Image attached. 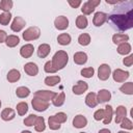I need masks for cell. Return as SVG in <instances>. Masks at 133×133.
Wrapping results in <instances>:
<instances>
[{"instance_id":"cell-27","label":"cell","mask_w":133,"mask_h":133,"mask_svg":"<svg viewBox=\"0 0 133 133\" xmlns=\"http://www.w3.org/2000/svg\"><path fill=\"white\" fill-rule=\"evenodd\" d=\"M34 128H35V131L36 132H42V131L45 130L46 125H45L44 117H42V116H37L36 117V121L34 123Z\"/></svg>"},{"instance_id":"cell-38","label":"cell","mask_w":133,"mask_h":133,"mask_svg":"<svg viewBox=\"0 0 133 133\" xmlns=\"http://www.w3.org/2000/svg\"><path fill=\"white\" fill-rule=\"evenodd\" d=\"M10 19H11V15H10L9 11L8 12H3V14L0 15V24L1 25H7L9 23Z\"/></svg>"},{"instance_id":"cell-35","label":"cell","mask_w":133,"mask_h":133,"mask_svg":"<svg viewBox=\"0 0 133 133\" xmlns=\"http://www.w3.org/2000/svg\"><path fill=\"white\" fill-rule=\"evenodd\" d=\"M78 43L81 46H87L90 43V36H89V34H87V33L80 34L79 37H78Z\"/></svg>"},{"instance_id":"cell-42","label":"cell","mask_w":133,"mask_h":133,"mask_svg":"<svg viewBox=\"0 0 133 133\" xmlns=\"http://www.w3.org/2000/svg\"><path fill=\"white\" fill-rule=\"evenodd\" d=\"M54 116H55V118H56L60 124H61V123H64V122L66 121V118H68L66 114L63 113V112H58V113H56Z\"/></svg>"},{"instance_id":"cell-33","label":"cell","mask_w":133,"mask_h":133,"mask_svg":"<svg viewBox=\"0 0 133 133\" xmlns=\"http://www.w3.org/2000/svg\"><path fill=\"white\" fill-rule=\"evenodd\" d=\"M76 26L79 29H84L87 26V19L84 16H78L76 19Z\"/></svg>"},{"instance_id":"cell-15","label":"cell","mask_w":133,"mask_h":133,"mask_svg":"<svg viewBox=\"0 0 133 133\" xmlns=\"http://www.w3.org/2000/svg\"><path fill=\"white\" fill-rule=\"evenodd\" d=\"M33 50H34L33 46H32L31 44H27V45H24V46L21 48L20 54H21V56L24 57V58H29V57L33 54Z\"/></svg>"},{"instance_id":"cell-1","label":"cell","mask_w":133,"mask_h":133,"mask_svg":"<svg viewBox=\"0 0 133 133\" xmlns=\"http://www.w3.org/2000/svg\"><path fill=\"white\" fill-rule=\"evenodd\" d=\"M111 23L121 31L128 30L133 27V2L121 1L118 5L108 16Z\"/></svg>"},{"instance_id":"cell-45","label":"cell","mask_w":133,"mask_h":133,"mask_svg":"<svg viewBox=\"0 0 133 133\" xmlns=\"http://www.w3.org/2000/svg\"><path fill=\"white\" fill-rule=\"evenodd\" d=\"M123 63H124L126 66H131V65L133 64V55L131 54V55H129L128 57L124 58V60H123Z\"/></svg>"},{"instance_id":"cell-29","label":"cell","mask_w":133,"mask_h":133,"mask_svg":"<svg viewBox=\"0 0 133 133\" xmlns=\"http://www.w3.org/2000/svg\"><path fill=\"white\" fill-rule=\"evenodd\" d=\"M57 42H58V44H60L62 46H66L71 43V36L68 33H61V34L58 35Z\"/></svg>"},{"instance_id":"cell-30","label":"cell","mask_w":133,"mask_h":133,"mask_svg":"<svg viewBox=\"0 0 133 133\" xmlns=\"http://www.w3.org/2000/svg\"><path fill=\"white\" fill-rule=\"evenodd\" d=\"M16 95H17V97H19V98H26V97H28V96L30 95V90H29L28 87L20 86V87L17 88Z\"/></svg>"},{"instance_id":"cell-9","label":"cell","mask_w":133,"mask_h":133,"mask_svg":"<svg viewBox=\"0 0 133 133\" xmlns=\"http://www.w3.org/2000/svg\"><path fill=\"white\" fill-rule=\"evenodd\" d=\"M108 19V15L105 14V12H102V11H98L95 14L94 16V20H92V23L95 26H102Z\"/></svg>"},{"instance_id":"cell-19","label":"cell","mask_w":133,"mask_h":133,"mask_svg":"<svg viewBox=\"0 0 133 133\" xmlns=\"http://www.w3.org/2000/svg\"><path fill=\"white\" fill-rule=\"evenodd\" d=\"M85 103H86L87 106H89V107H91V108L96 107V106L98 105L97 95H96L95 92H89V94L86 96V98H85Z\"/></svg>"},{"instance_id":"cell-47","label":"cell","mask_w":133,"mask_h":133,"mask_svg":"<svg viewBox=\"0 0 133 133\" xmlns=\"http://www.w3.org/2000/svg\"><path fill=\"white\" fill-rule=\"evenodd\" d=\"M6 37H7V34L4 30H0V44L5 42L6 41Z\"/></svg>"},{"instance_id":"cell-41","label":"cell","mask_w":133,"mask_h":133,"mask_svg":"<svg viewBox=\"0 0 133 133\" xmlns=\"http://www.w3.org/2000/svg\"><path fill=\"white\" fill-rule=\"evenodd\" d=\"M122 125H121V127L123 128V129H128V130H131L132 128H133V124H132V122L129 119V118H127V117H125L122 122Z\"/></svg>"},{"instance_id":"cell-5","label":"cell","mask_w":133,"mask_h":133,"mask_svg":"<svg viewBox=\"0 0 133 133\" xmlns=\"http://www.w3.org/2000/svg\"><path fill=\"white\" fill-rule=\"evenodd\" d=\"M99 4H100V0H88L87 2H85L82 5L81 10L85 15H90L95 10L96 6H98Z\"/></svg>"},{"instance_id":"cell-2","label":"cell","mask_w":133,"mask_h":133,"mask_svg":"<svg viewBox=\"0 0 133 133\" xmlns=\"http://www.w3.org/2000/svg\"><path fill=\"white\" fill-rule=\"evenodd\" d=\"M68 61H69V55H68V53H66L65 51L60 50V51H57V52L54 54V56H53L51 62H52L53 68H54L56 71H58V70L63 69V68L66 65Z\"/></svg>"},{"instance_id":"cell-39","label":"cell","mask_w":133,"mask_h":133,"mask_svg":"<svg viewBox=\"0 0 133 133\" xmlns=\"http://www.w3.org/2000/svg\"><path fill=\"white\" fill-rule=\"evenodd\" d=\"M94 73H95V70L92 68H85L81 70V75L85 78H91L94 76Z\"/></svg>"},{"instance_id":"cell-31","label":"cell","mask_w":133,"mask_h":133,"mask_svg":"<svg viewBox=\"0 0 133 133\" xmlns=\"http://www.w3.org/2000/svg\"><path fill=\"white\" fill-rule=\"evenodd\" d=\"M59 82H60V77L59 76H49L45 79V83L48 86H55Z\"/></svg>"},{"instance_id":"cell-20","label":"cell","mask_w":133,"mask_h":133,"mask_svg":"<svg viewBox=\"0 0 133 133\" xmlns=\"http://www.w3.org/2000/svg\"><path fill=\"white\" fill-rule=\"evenodd\" d=\"M87 61V55L84 52H77L74 54V62L77 64H84Z\"/></svg>"},{"instance_id":"cell-40","label":"cell","mask_w":133,"mask_h":133,"mask_svg":"<svg viewBox=\"0 0 133 133\" xmlns=\"http://www.w3.org/2000/svg\"><path fill=\"white\" fill-rule=\"evenodd\" d=\"M36 117H37V115H35V114H30L29 116H27V117L24 119V124H25L26 126H28V127H31V126L34 125V123H35V121H36Z\"/></svg>"},{"instance_id":"cell-25","label":"cell","mask_w":133,"mask_h":133,"mask_svg":"<svg viewBox=\"0 0 133 133\" xmlns=\"http://www.w3.org/2000/svg\"><path fill=\"white\" fill-rule=\"evenodd\" d=\"M21 77V74L18 70H10L8 73H7V80L9 82H17Z\"/></svg>"},{"instance_id":"cell-17","label":"cell","mask_w":133,"mask_h":133,"mask_svg":"<svg viewBox=\"0 0 133 133\" xmlns=\"http://www.w3.org/2000/svg\"><path fill=\"white\" fill-rule=\"evenodd\" d=\"M126 113H127L126 107H124V106H118V107L116 108V111H115V123H116V124H119V123L126 117Z\"/></svg>"},{"instance_id":"cell-7","label":"cell","mask_w":133,"mask_h":133,"mask_svg":"<svg viewBox=\"0 0 133 133\" xmlns=\"http://www.w3.org/2000/svg\"><path fill=\"white\" fill-rule=\"evenodd\" d=\"M25 24H26V23H25V20H24L22 17H16V18L14 19L11 25H10V28H11L12 31L19 32V31H21V30L25 27Z\"/></svg>"},{"instance_id":"cell-14","label":"cell","mask_w":133,"mask_h":133,"mask_svg":"<svg viewBox=\"0 0 133 133\" xmlns=\"http://www.w3.org/2000/svg\"><path fill=\"white\" fill-rule=\"evenodd\" d=\"M73 125L75 128H83L87 125V119L84 115L82 114H78L74 117L73 119Z\"/></svg>"},{"instance_id":"cell-26","label":"cell","mask_w":133,"mask_h":133,"mask_svg":"<svg viewBox=\"0 0 133 133\" xmlns=\"http://www.w3.org/2000/svg\"><path fill=\"white\" fill-rule=\"evenodd\" d=\"M117 52L118 54H122V55H126L128 53L131 52V46L129 43H122L118 45L117 47Z\"/></svg>"},{"instance_id":"cell-50","label":"cell","mask_w":133,"mask_h":133,"mask_svg":"<svg viewBox=\"0 0 133 133\" xmlns=\"http://www.w3.org/2000/svg\"><path fill=\"white\" fill-rule=\"evenodd\" d=\"M117 133H129V132H126V131H119V132H117Z\"/></svg>"},{"instance_id":"cell-22","label":"cell","mask_w":133,"mask_h":133,"mask_svg":"<svg viewBox=\"0 0 133 133\" xmlns=\"http://www.w3.org/2000/svg\"><path fill=\"white\" fill-rule=\"evenodd\" d=\"M19 43H20V38H19V36H17V35H7L6 41H5L6 46L9 47V48L16 47Z\"/></svg>"},{"instance_id":"cell-21","label":"cell","mask_w":133,"mask_h":133,"mask_svg":"<svg viewBox=\"0 0 133 133\" xmlns=\"http://www.w3.org/2000/svg\"><path fill=\"white\" fill-rule=\"evenodd\" d=\"M15 115H16V112L11 108H5L1 112V118L3 121H11L15 117Z\"/></svg>"},{"instance_id":"cell-52","label":"cell","mask_w":133,"mask_h":133,"mask_svg":"<svg viewBox=\"0 0 133 133\" xmlns=\"http://www.w3.org/2000/svg\"><path fill=\"white\" fill-rule=\"evenodd\" d=\"M80 133H85V132H80Z\"/></svg>"},{"instance_id":"cell-51","label":"cell","mask_w":133,"mask_h":133,"mask_svg":"<svg viewBox=\"0 0 133 133\" xmlns=\"http://www.w3.org/2000/svg\"><path fill=\"white\" fill-rule=\"evenodd\" d=\"M0 107H1V100H0Z\"/></svg>"},{"instance_id":"cell-44","label":"cell","mask_w":133,"mask_h":133,"mask_svg":"<svg viewBox=\"0 0 133 133\" xmlns=\"http://www.w3.org/2000/svg\"><path fill=\"white\" fill-rule=\"evenodd\" d=\"M94 118H95L96 121H101V119H103V118H104V109H99V110H97V111L95 112V114H94Z\"/></svg>"},{"instance_id":"cell-43","label":"cell","mask_w":133,"mask_h":133,"mask_svg":"<svg viewBox=\"0 0 133 133\" xmlns=\"http://www.w3.org/2000/svg\"><path fill=\"white\" fill-rule=\"evenodd\" d=\"M44 69H45V72H47V73H55V72H56V70L53 68L51 61H47V62L45 63Z\"/></svg>"},{"instance_id":"cell-46","label":"cell","mask_w":133,"mask_h":133,"mask_svg":"<svg viewBox=\"0 0 133 133\" xmlns=\"http://www.w3.org/2000/svg\"><path fill=\"white\" fill-rule=\"evenodd\" d=\"M69 4L72 6V7H74V8H76V7H78L80 4H81V1L80 0H77V1H73V0H69Z\"/></svg>"},{"instance_id":"cell-12","label":"cell","mask_w":133,"mask_h":133,"mask_svg":"<svg viewBox=\"0 0 133 133\" xmlns=\"http://www.w3.org/2000/svg\"><path fill=\"white\" fill-rule=\"evenodd\" d=\"M88 88V85L86 82L84 81H78L76 85L73 86V92L75 95H82L83 92H85Z\"/></svg>"},{"instance_id":"cell-4","label":"cell","mask_w":133,"mask_h":133,"mask_svg":"<svg viewBox=\"0 0 133 133\" xmlns=\"http://www.w3.org/2000/svg\"><path fill=\"white\" fill-rule=\"evenodd\" d=\"M31 104H32L33 109H35L36 111H45V110H47V108H49V102L48 101L42 100V99L36 98V97H34L32 99Z\"/></svg>"},{"instance_id":"cell-49","label":"cell","mask_w":133,"mask_h":133,"mask_svg":"<svg viewBox=\"0 0 133 133\" xmlns=\"http://www.w3.org/2000/svg\"><path fill=\"white\" fill-rule=\"evenodd\" d=\"M21 133H31V132L30 131H22Z\"/></svg>"},{"instance_id":"cell-34","label":"cell","mask_w":133,"mask_h":133,"mask_svg":"<svg viewBox=\"0 0 133 133\" xmlns=\"http://www.w3.org/2000/svg\"><path fill=\"white\" fill-rule=\"evenodd\" d=\"M48 123H49V128L51 130H58L60 128V123L55 118L54 115H52V116L49 117Z\"/></svg>"},{"instance_id":"cell-11","label":"cell","mask_w":133,"mask_h":133,"mask_svg":"<svg viewBox=\"0 0 133 133\" xmlns=\"http://www.w3.org/2000/svg\"><path fill=\"white\" fill-rule=\"evenodd\" d=\"M55 96H56V94L54 91H49V90H37L34 92V97L39 98L45 101H48V102L50 100H53V98Z\"/></svg>"},{"instance_id":"cell-36","label":"cell","mask_w":133,"mask_h":133,"mask_svg":"<svg viewBox=\"0 0 133 133\" xmlns=\"http://www.w3.org/2000/svg\"><path fill=\"white\" fill-rule=\"evenodd\" d=\"M11 7H12V1L11 0H2V1H0V9L4 10V12H8Z\"/></svg>"},{"instance_id":"cell-10","label":"cell","mask_w":133,"mask_h":133,"mask_svg":"<svg viewBox=\"0 0 133 133\" xmlns=\"http://www.w3.org/2000/svg\"><path fill=\"white\" fill-rule=\"evenodd\" d=\"M54 25L58 30H64L69 27V20L64 16H59L55 19Z\"/></svg>"},{"instance_id":"cell-28","label":"cell","mask_w":133,"mask_h":133,"mask_svg":"<svg viewBox=\"0 0 133 133\" xmlns=\"http://www.w3.org/2000/svg\"><path fill=\"white\" fill-rule=\"evenodd\" d=\"M112 118V107L110 105H107L104 110V124L107 125L111 122Z\"/></svg>"},{"instance_id":"cell-37","label":"cell","mask_w":133,"mask_h":133,"mask_svg":"<svg viewBox=\"0 0 133 133\" xmlns=\"http://www.w3.org/2000/svg\"><path fill=\"white\" fill-rule=\"evenodd\" d=\"M17 111L19 115H24L28 111V104L26 102H21L17 105Z\"/></svg>"},{"instance_id":"cell-13","label":"cell","mask_w":133,"mask_h":133,"mask_svg":"<svg viewBox=\"0 0 133 133\" xmlns=\"http://www.w3.org/2000/svg\"><path fill=\"white\" fill-rule=\"evenodd\" d=\"M24 71L27 75L29 76H36L37 73H38V68L35 63L33 62H27L25 65H24Z\"/></svg>"},{"instance_id":"cell-18","label":"cell","mask_w":133,"mask_h":133,"mask_svg":"<svg viewBox=\"0 0 133 133\" xmlns=\"http://www.w3.org/2000/svg\"><path fill=\"white\" fill-rule=\"evenodd\" d=\"M50 51H51V48L48 44H42V45H39V47L37 49V55L41 58H45L48 56Z\"/></svg>"},{"instance_id":"cell-23","label":"cell","mask_w":133,"mask_h":133,"mask_svg":"<svg viewBox=\"0 0 133 133\" xmlns=\"http://www.w3.org/2000/svg\"><path fill=\"white\" fill-rule=\"evenodd\" d=\"M64 100H65V95H64V92L62 91V92H60V94H57V95L53 98L52 102H53V105H54V106L59 107V106L63 105Z\"/></svg>"},{"instance_id":"cell-32","label":"cell","mask_w":133,"mask_h":133,"mask_svg":"<svg viewBox=\"0 0 133 133\" xmlns=\"http://www.w3.org/2000/svg\"><path fill=\"white\" fill-rule=\"evenodd\" d=\"M119 90L123 94H126V95H133V83L132 82H127V83L123 84L121 86Z\"/></svg>"},{"instance_id":"cell-6","label":"cell","mask_w":133,"mask_h":133,"mask_svg":"<svg viewBox=\"0 0 133 133\" xmlns=\"http://www.w3.org/2000/svg\"><path fill=\"white\" fill-rule=\"evenodd\" d=\"M110 73H111V69L108 64L106 63H103L99 66V70H98V77L100 80H107L110 76Z\"/></svg>"},{"instance_id":"cell-8","label":"cell","mask_w":133,"mask_h":133,"mask_svg":"<svg viewBox=\"0 0 133 133\" xmlns=\"http://www.w3.org/2000/svg\"><path fill=\"white\" fill-rule=\"evenodd\" d=\"M112 77H113V80L116 81V82H125V80H127L129 78V72H125L121 69H116L113 74H112Z\"/></svg>"},{"instance_id":"cell-16","label":"cell","mask_w":133,"mask_h":133,"mask_svg":"<svg viewBox=\"0 0 133 133\" xmlns=\"http://www.w3.org/2000/svg\"><path fill=\"white\" fill-rule=\"evenodd\" d=\"M111 98V94L109 90L107 89H101L99 92H98V96H97V100H98V103H105L107 101H109Z\"/></svg>"},{"instance_id":"cell-24","label":"cell","mask_w":133,"mask_h":133,"mask_svg":"<svg viewBox=\"0 0 133 133\" xmlns=\"http://www.w3.org/2000/svg\"><path fill=\"white\" fill-rule=\"evenodd\" d=\"M129 39V36L127 34H122V33H115L112 36V42L114 44H122V43H127Z\"/></svg>"},{"instance_id":"cell-3","label":"cell","mask_w":133,"mask_h":133,"mask_svg":"<svg viewBox=\"0 0 133 133\" xmlns=\"http://www.w3.org/2000/svg\"><path fill=\"white\" fill-rule=\"evenodd\" d=\"M39 35H41V30L36 26L29 27V28H27L23 32V38L25 41H33V39H36V38L39 37Z\"/></svg>"},{"instance_id":"cell-48","label":"cell","mask_w":133,"mask_h":133,"mask_svg":"<svg viewBox=\"0 0 133 133\" xmlns=\"http://www.w3.org/2000/svg\"><path fill=\"white\" fill-rule=\"evenodd\" d=\"M99 133H111L108 129H101L100 131H99Z\"/></svg>"}]
</instances>
